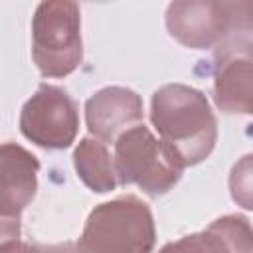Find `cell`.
Here are the masks:
<instances>
[{
	"instance_id": "8992f818",
	"label": "cell",
	"mask_w": 253,
	"mask_h": 253,
	"mask_svg": "<svg viewBox=\"0 0 253 253\" xmlns=\"http://www.w3.org/2000/svg\"><path fill=\"white\" fill-rule=\"evenodd\" d=\"M20 130L30 142L42 148H69L79 130L77 103L65 89L42 83L22 107Z\"/></svg>"
},
{
	"instance_id": "277c9868",
	"label": "cell",
	"mask_w": 253,
	"mask_h": 253,
	"mask_svg": "<svg viewBox=\"0 0 253 253\" xmlns=\"http://www.w3.org/2000/svg\"><path fill=\"white\" fill-rule=\"evenodd\" d=\"M113 162L119 184H134L150 198L170 192L186 168L174 148L140 123L115 138Z\"/></svg>"
},
{
	"instance_id": "5bb4252c",
	"label": "cell",
	"mask_w": 253,
	"mask_h": 253,
	"mask_svg": "<svg viewBox=\"0 0 253 253\" xmlns=\"http://www.w3.org/2000/svg\"><path fill=\"white\" fill-rule=\"evenodd\" d=\"M91 2H107V0H91Z\"/></svg>"
},
{
	"instance_id": "ba28073f",
	"label": "cell",
	"mask_w": 253,
	"mask_h": 253,
	"mask_svg": "<svg viewBox=\"0 0 253 253\" xmlns=\"http://www.w3.org/2000/svg\"><path fill=\"white\" fill-rule=\"evenodd\" d=\"M144 111L140 95L119 85L97 91L85 103L87 128L103 142H115L123 130L140 123Z\"/></svg>"
},
{
	"instance_id": "6da1fadb",
	"label": "cell",
	"mask_w": 253,
	"mask_h": 253,
	"mask_svg": "<svg viewBox=\"0 0 253 253\" xmlns=\"http://www.w3.org/2000/svg\"><path fill=\"white\" fill-rule=\"evenodd\" d=\"M150 121L184 166L204 162L217 142V121L206 95L190 85L170 83L154 91Z\"/></svg>"
},
{
	"instance_id": "7c38bea8",
	"label": "cell",
	"mask_w": 253,
	"mask_h": 253,
	"mask_svg": "<svg viewBox=\"0 0 253 253\" xmlns=\"http://www.w3.org/2000/svg\"><path fill=\"white\" fill-rule=\"evenodd\" d=\"M229 190L231 198L243 206L245 210H251V154H245L231 170L229 176Z\"/></svg>"
},
{
	"instance_id": "52a82bcc",
	"label": "cell",
	"mask_w": 253,
	"mask_h": 253,
	"mask_svg": "<svg viewBox=\"0 0 253 253\" xmlns=\"http://www.w3.org/2000/svg\"><path fill=\"white\" fill-rule=\"evenodd\" d=\"M213 69V101L227 115H249L253 109V59L251 43L231 40L217 45Z\"/></svg>"
},
{
	"instance_id": "5b68a950",
	"label": "cell",
	"mask_w": 253,
	"mask_h": 253,
	"mask_svg": "<svg viewBox=\"0 0 253 253\" xmlns=\"http://www.w3.org/2000/svg\"><path fill=\"white\" fill-rule=\"evenodd\" d=\"M32 57L43 77H67L83 59L77 0H42L32 18Z\"/></svg>"
},
{
	"instance_id": "8fae6325",
	"label": "cell",
	"mask_w": 253,
	"mask_h": 253,
	"mask_svg": "<svg viewBox=\"0 0 253 253\" xmlns=\"http://www.w3.org/2000/svg\"><path fill=\"white\" fill-rule=\"evenodd\" d=\"M73 166L79 180L97 194H107L119 186L115 162L101 138L85 136L79 140L73 152Z\"/></svg>"
},
{
	"instance_id": "4fadbf2b",
	"label": "cell",
	"mask_w": 253,
	"mask_h": 253,
	"mask_svg": "<svg viewBox=\"0 0 253 253\" xmlns=\"http://www.w3.org/2000/svg\"><path fill=\"white\" fill-rule=\"evenodd\" d=\"M22 233L20 215L0 213V249H16Z\"/></svg>"
},
{
	"instance_id": "3957f363",
	"label": "cell",
	"mask_w": 253,
	"mask_h": 253,
	"mask_svg": "<svg viewBox=\"0 0 253 253\" xmlns=\"http://www.w3.org/2000/svg\"><path fill=\"white\" fill-rule=\"evenodd\" d=\"M156 243L154 217L146 202L121 196L95 206L77 241L79 251L95 253H144Z\"/></svg>"
},
{
	"instance_id": "7a4b0ae2",
	"label": "cell",
	"mask_w": 253,
	"mask_h": 253,
	"mask_svg": "<svg viewBox=\"0 0 253 253\" xmlns=\"http://www.w3.org/2000/svg\"><path fill=\"white\" fill-rule=\"evenodd\" d=\"M168 34L190 49H211L249 38V0H172L166 8Z\"/></svg>"
},
{
	"instance_id": "9c48e42d",
	"label": "cell",
	"mask_w": 253,
	"mask_h": 253,
	"mask_svg": "<svg viewBox=\"0 0 253 253\" xmlns=\"http://www.w3.org/2000/svg\"><path fill=\"white\" fill-rule=\"evenodd\" d=\"M38 158L16 142L0 144V213L20 215L38 190Z\"/></svg>"
},
{
	"instance_id": "30bf717a",
	"label": "cell",
	"mask_w": 253,
	"mask_h": 253,
	"mask_svg": "<svg viewBox=\"0 0 253 253\" xmlns=\"http://www.w3.org/2000/svg\"><path fill=\"white\" fill-rule=\"evenodd\" d=\"M164 249L176 251H245L253 249V231L243 215H223L211 221L204 231L168 243Z\"/></svg>"
}]
</instances>
